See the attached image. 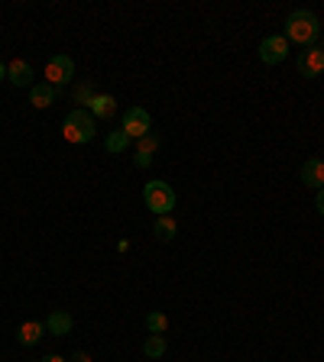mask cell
<instances>
[{
	"label": "cell",
	"mask_w": 324,
	"mask_h": 362,
	"mask_svg": "<svg viewBox=\"0 0 324 362\" xmlns=\"http://www.w3.org/2000/svg\"><path fill=\"white\" fill-rule=\"evenodd\" d=\"M289 58V39L285 36H266L259 43V62L263 65H279Z\"/></svg>",
	"instance_id": "cell-6"
},
{
	"label": "cell",
	"mask_w": 324,
	"mask_h": 362,
	"mask_svg": "<svg viewBox=\"0 0 324 362\" xmlns=\"http://www.w3.org/2000/svg\"><path fill=\"white\" fill-rule=\"evenodd\" d=\"M45 333V323H39V320H26V323H20V330H17V340H20V346H36V343L43 340Z\"/></svg>",
	"instance_id": "cell-14"
},
{
	"label": "cell",
	"mask_w": 324,
	"mask_h": 362,
	"mask_svg": "<svg viewBox=\"0 0 324 362\" xmlns=\"http://www.w3.org/2000/svg\"><path fill=\"white\" fill-rule=\"evenodd\" d=\"M321 32V23L312 10H292L285 20V39L295 45H312Z\"/></svg>",
	"instance_id": "cell-1"
},
{
	"label": "cell",
	"mask_w": 324,
	"mask_h": 362,
	"mask_svg": "<svg viewBox=\"0 0 324 362\" xmlns=\"http://www.w3.org/2000/svg\"><path fill=\"white\" fill-rule=\"evenodd\" d=\"M39 362H68V359H62V356H43Z\"/></svg>",
	"instance_id": "cell-22"
},
{
	"label": "cell",
	"mask_w": 324,
	"mask_h": 362,
	"mask_svg": "<svg viewBox=\"0 0 324 362\" xmlns=\"http://www.w3.org/2000/svg\"><path fill=\"white\" fill-rule=\"evenodd\" d=\"M143 201L150 207L156 217H169L175 207V191L169 181H146V188H143Z\"/></svg>",
	"instance_id": "cell-3"
},
{
	"label": "cell",
	"mask_w": 324,
	"mask_h": 362,
	"mask_svg": "<svg viewBox=\"0 0 324 362\" xmlns=\"http://www.w3.org/2000/svg\"><path fill=\"white\" fill-rule=\"evenodd\" d=\"M3 78H7V65L0 62V81H3Z\"/></svg>",
	"instance_id": "cell-23"
},
{
	"label": "cell",
	"mask_w": 324,
	"mask_h": 362,
	"mask_svg": "<svg viewBox=\"0 0 324 362\" xmlns=\"http://www.w3.org/2000/svg\"><path fill=\"white\" fill-rule=\"evenodd\" d=\"M298 72H302V78H321L324 75V49L308 45V49L298 55Z\"/></svg>",
	"instance_id": "cell-7"
},
{
	"label": "cell",
	"mask_w": 324,
	"mask_h": 362,
	"mask_svg": "<svg viewBox=\"0 0 324 362\" xmlns=\"http://www.w3.org/2000/svg\"><path fill=\"white\" fill-rule=\"evenodd\" d=\"M94 97H97V91L91 81H78L75 85V104H81V110H88V104H91Z\"/></svg>",
	"instance_id": "cell-18"
},
{
	"label": "cell",
	"mask_w": 324,
	"mask_h": 362,
	"mask_svg": "<svg viewBox=\"0 0 324 362\" xmlns=\"http://www.w3.org/2000/svg\"><path fill=\"white\" fill-rule=\"evenodd\" d=\"M165 350H169V343H165V337H159V333H152L150 340L143 343V352H146L150 359H162Z\"/></svg>",
	"instance_id": "cell-17"
},
{
	"label": "cell",
	"mask_w": 324,
	"mask_h": 362,
	"mask_svg": "<svg viewBox=\"0 0 324 362\" xmlns=\"http://www.w3.org/2000/svg\"><path fill=\"white\" fill-rule=\"evenodd\" d=\"M314 207H318V213H321V217H324V188H321V191H318V194H314Z\"/></svg>",
	"instance_id": "cell-20"
},
{
	"label": "cell",
	"mask_w": 324,
	"mask_h": 362,
	"mask_svg": "<svg viewBox=\"0 0 324 362\" xmlns=\"http://www.w3.org/2000/svg\"><path fill=\"white\" fill-rule=\"evenodd\" d=\"M59 100V87H52L49 81H39V85L30 87V104L36 110H45V107H52Z\"/></svg>",
	"instance_id": "cell-9"
},
{
	"label": "cell",
	"mask_w": 324,
	"mask_h": 362,
	"mask_svg": "<svg viewBox=\"0 0 324 362\" xmlns=\"http://www.w3.org/2000/svg\"><path fill=\"white\" fill-rule=\"evenodd\" d=\"M159 149V136L156 133H146L143 139H136V156H133V162H136V169H150L152 165V152Z\"/></svg>",
	"instance_id": "cell-8"
},
{
	"label": "cell",
	"mask_w": 324,
	"mask_h": 362,
	"mask_svg": "<svg viewBox=\"0 0 324 362\" xmlns=\"http://www.w3.org/2000/svg\"><path fill=\"white\" fill-rule=\"evenodd\" d=\"M72 362H91V356H88V352H75V356H72Z\"/></svg>",
	"instance_id": "cell-21"
},
{
	"label": "cell",
	"mask_w": 324,
	"mask_h": 362,
	"mask_svg": "<svg viewBox=\"0 0 324 362\" xmlns=\"http://www.w3.org/2000/svg\"><path fill=\"white\" fill-rule=\"evenodd\" d=\"M62 136L68 139V142H75V146H85V142H91V139L97 136V120L91 117L88 110L75 107L62 123Z\"/></svg>",
	"instance_id": "cell-2"
},
{
	"label": "cell",
	"mask_w": 324,
	"mask_h": 362,
	"mask_svg": "<svg viewBox=\"0 0 324 362\" xmlns=\"http://www.w3.org/2000/svg\"><path fill=\"white\" fill-rule=\"evenodd\" d=\"M302 184L305 188H314L321 191L324 188V159H308L302 165Z\"/></svg>",
	"instance_id": "cell-10"
},
{
	"label": "cell",
	"mask_w": 324,
	"mask_h": 362,
	"mask_svg": "<svg viewBox=\"0 0 324 362\" xmlns=\"http://www.w3.org/2000/svg\"><path fill=\"white\" fill-rule=\"evenodd\" d=\"M88 114H91L94 120H110L114 114H117V100H114L110 94H97L94 100L88 104Z\"/></svg>",
	"instance_id": "cell-13"
},
{
	"label": "cell",
	"mask_w": 324,
	"mask_h": 362,
	"mask_svg": "<svg viewBox=\"0 0 324 362\" xmlns=\"http://www.w3.org/2000/svg\"><path fill=\"white\" fill-rule=\"evenodd\" d=\"M127 146H130V136L123 129H110L108 139H104V149L114 152V156H117V152H127Z\"/></svg>",
	"instance_id": "cell-16"
},
{
	"label": "cell",
	"mask_w": 324,
	"mask_h": 362,
	"mask_svg": "<svg viewBox=\"0 0 324 362\" xmlns=\"http://www.w3.org/2000/svg\"><path fill=\"white\" fill-rule=\"evenodd\" d=\"M7 78H10L13 87H30L32 85V65L23 62V58H13L7 65Z\"/></svg>",
	"instance_id": "cell-11"
},
{
	"label": "cell",
	"mask_w": 324,
	"mask_h": 362,
	"mask_svg": "<svg viewBox=\"0 0 324 362\" xmlns=\"http://www.w3.org/2000/svg\"><path fill=\"white\" fill-rule=\"evenodd\" d=\"M75 78V62H72V55H52L49 62H45V81L52 87H62L68 85Z\"/></svg>",
	"instance_id": "cell-4"
},
{
	"label": "cell",
	"mask_w": 324,
	"mask_h": 362,
	"mask_svg": "<svg viewBox=\"0 0 324 362\" xmlns=\"http://www.w3.org/2000/svg\"><path fill=\"white\" fill-rule=\"evenodd\" d=\"M146 327H150V333H165L169 330V317H165V314H162V310H150V314H146Z\"/></svg>",
	"instance_id": "cell-19"
},
{
	"label": "cell",
	"mask_w": 324,
	"mask_h": 362,
	"mask_svg": "<svg viewBox=\"0 0 324 362\" xmlns=\"http://www.w3.org/2000/svg\"><path fill=\"white\" fill-rule=\"evenodd\" d=\"M152 233H156V239H162V243H169V239H175V233H179V226H175L172 217H156V224H152Z\"/></svg>",
	"instance_id": "cell-15"
},
{
	"label": "cell",
	"mask_w": 324,
	"mask_h": 362,
	"mask_svg": "<svg viewBox=\"0 0 324 362\" xmlns=\"http://www.w3.org/2000/svg\"><path fill=\"white\" fill-rule=\"evenodd\" d=\"M150 110L146 107H130L127 114H123V123H120V129L127 133L130 139H143L146 133H150Z\"/></svg>",
	"instance_id": "cell-5"
},
{
	"label": "cell",
	"mask_w": 324,
	"mask_h": 362,
	"mask_svg": "<svg viewBox=\"0 0 324 362\" xmlns=\"http://www.w3.org/2000/svg\"><path fill=\"white\" fill-rule=\"evenodd\" d=\"M72 323H75V320H72L68 310H52V314L45 317V330L52 333V337H68V333H72Z\"/></svg>",
	"instance_id": "cell-12"
}]
</instances>
